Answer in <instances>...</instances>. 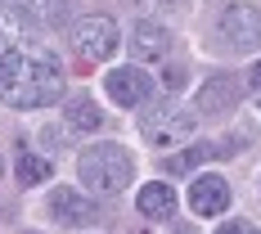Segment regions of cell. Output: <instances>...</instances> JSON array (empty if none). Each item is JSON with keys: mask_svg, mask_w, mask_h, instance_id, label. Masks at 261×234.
<instances>
[{"mask_svg": "<svg viewBox=\"0 0 261 234\" xmlns=\"http://www.w3.org/2000/svg\"><path fill=\"white\" fill-rule=\"evenodd\" d=\"M63 95V68L45 50L14 54L0 63V99L9 108H50Z\"/></svg>", "mask_w": 261, "mask_h": 234, "instance_id": "obj_1", "label": "cell"}, {"mask_svg": "<svg viewBox=\"0 0 261 234\" xmlns=\"http://www.w3.org/2000/svg\"><path fill=\"white\" fill-rule=\"evenodd\" d=\"M77 176L90 194H122L130 185V153L122 144H90L77 158Z\"/></svg>", "mask_w": 261, "mask_h": 234, "instance_id": "obj_2", "label": "cell"}, {"mask_svg": "<svg viewBox=\"0 0 261 234\" xmlns=\"http://www.w3.org/2000/svg\"><path fill=\"white\" fill-rule=\"evenodd\" d=\"M198 126V117H194V108L176 104V99H162V104L144 108V117H140V135L158 144V149H171V144H185L189 135Z\"/></svg>", "mask_w": 261, "mask_h": 234, "instance_id": "obj_3", "label": "cell"}, {"mask_svg": "<svg viewBox=\"0 0 261 234\" xmlns=\"http://www.w3.org/2000/svg\"><path fill=\"white\" fill-rule=\"evenodd\" d=\"M216 36H221L225 50H239V54L257 50L261 45V9H252V5H230V9H221Z\"/></svg>", "mask_w": 261, "mask_h": 234, "instance_id": "obj_4", "label": "cell"}, {"mask_svg": "<svg viewBox=\"0 0 261 234\" xmlns=\"http://www.w3.org/2000/svg\"><path fill=\"white\" fill-rule=\"evenodd\" d=\"M72 45H77L81 59H90V63H104V59H113V50L122 45V41H117V23L95 14V18L77 23V32H72Z\"/></svg>", "mask_w": 261, "mask_h": 234, "instance_id": "obj_5", "label": "cell"}, {"mask_svg": "<svg viewBox=\"0 0 261 234\" xmlns=\"http://www.w3.org/2000/svg\"><path fill=\"white\" fill-rule=\"evenodd\" d=\"M243 99V81L239 77H225V72H216L198 86V99L194 108L203 113V117H225V113H234V104Z\"/></svg>", "mask_w": 261, "mask_h": 234, "instance_id": "obj_6", "label": "cell"}, {"mask_svg": "<svg viewBox=\"0 0 261 234\" xmlns=\"http://www.w3.org/2000/svg\"><path fill=\"white\" fill-rule=\"evenodd\" d=\"M104 86H108V99L122 104V108H140L149 95H153V81L144 77L140 68H113V72L104 77Z\"/></svg>", "mask_w": 261, "mask_h": 234, "instance_id": "obj_7", "label": "cell"}, {"mask_svg": "<svg viewBox=\"0 0 261 234\" xmlns=\"http://www.w3.org/2000/svg\"><path fill=\"white\" fill-rule=\"evenodd\" d=\"M50 216L59 225H95L99 221V207L81 189H50Z\"/></svg>", "mask_w": 261, "mask_h": 234, "instance_id": "obj_8", "label": "cell"}, {"mask_svg": "<svg viewBox=\"0 0 261 234\" xmlns=\"http://www.w3.org/2000/svg\"><path fill=\"white\" fill-rule=\"evenodd\" d=\"M32 50H41L36 36H32V23L18 9H0V63L14 59V54H32Z\"/></svg>", "mask_w": 261, "mask_h": 234, "instance_id": "obj_9", "label": "cell"}, {"mask_svg": "<svg viewBox=\"0 0 261 234\" xmlns=\"http://www.w3.org/2000/svg\"><path fill=\"white\" fill-rule=\"evenodd\" d=\"M189 207L198 216H221L230 207V185L221 176H194V189H189Z\"/></svg>", "mask_w": 261, "mask_h": 234, "instance_id": "obj_10", "label": "cell"}, {"mask_svg": "<svg viewBox=\"0 0 261 234\" xmlns=\"http://www.w3.org/2000/svg\"><path fill=\"white\" fill-rule=\"evenodd\" d=\"M167 45H171V36H167V27H158L153 18H144V23L130 27V54H135L140 63L162 59V54H167Z\"/></svg>", "mask_w": 261, "mask_h": 234, "instance_id": "obj_11", "label": "cell"}, {"mask_svg": "<svg viewBox=\"0 0 261 234\" xmlns=\"http://www.w3.org/2000/svg\"><path fill=\"white\" fill-rule=\"evenodd\" d=\"M135 207L144 212V216H153V221H167V216L176 212V194H171V185L153 180V185H144V189H140Z\"/></svg>", "mask_w": 261, "mask_h": 234, "instance_id": "obj_12", "label": "cell"}, {"mask_svg": "<svg viewBox=\"0 0 261 234\" xmlns=\"http://www.w3.org/2000/svg\"><path fill=\"white\" fill-rule=\"evenodd\" d=\"M18 14L27 23H41V27H59L68 18V0H18Z\"/></svg>", "mask_w": 261, "mask_h": 234, "instance_id": "obj_13", "label": "cell"}, {"mask_svg": "<svg viewBox=\"0 0 261 234\" xmlns=\"http://www.w3.org/2000/svg\"><path fill=\"white\" fill-rule=\"evenodd\" d=\"M99 122H104V113H99L95 99H86V95H81V99L68 104V126H72V131H99Z\"/></svg>", "mask_w": 261, "mask_h": 234, "instance_id": "obj_14", "label": "cell"}, {"mask_svg": "<svg viewBox=\"0 0 261 234\" xmlns=\"http://www.w3.org/2000/svg\"><path fill=\"white\" fill-rule=\"evenodd\" d=\"M203 158H212V149H207V144H194V149H180V153H171L162 167H167L171 176H189V171H194Z\"/></svg>", "mask_w": 261, "mask_h": 234, "instance_id": "obj_15", "label": "cell"}, {"mask_svg": "<svg viewBox=\"0 0 261 234\" xmlns=\"http://www.w3.org/2000/svg\"><path fill=\"white\" fill-rule=\"evenodd\" d=\"M18 180H23V185L50 180V158H41V153H18Z\"/></svg>", "mask_w": 261, "mask_h": 234, "instance_id": "obj_16", "label": "cell"}, {"mask_svg": "<svg viewBox=\"0 0 261 234\" xmlns=\"http://www.w3.org/2000/svg\"><path fill=\"white\" fill-rule=\"evenodd\" d=\"M216 234H261V230L252 225V221H230V225H221Z\"/></svg>", "mask_w": 261, "mask_h": 234, "instance_id": "obj_17", "label": "cell"}, {"mask_svg": "<svg viewBox=\"0 0 261 234\" xmlns=\"http://www.w3.org/2000/svg\"><path fill=\"white\" fill-rule=\"evenodd\" d=\"M140 9H171V5H180V0H135Z\"/></svg>", "mask_w": 261, "mask_h": 234, "instance_id": "obj_18", "label": "cell"}, {"mask_svg": "<svg viewBox=\"0 0 261 234\" xmlns=\"http://www.w3.org/2000/svg\"><path fill=\"white\" fill-rule=\"evenodd\" d=\"M180 81H185V72H180V68H171V72H167V90H180Z\"/></svg>", "mask_w": 261, "mask_h": 234, "instance_id": "obj_19", "label": "cell"}, {"mask_svg": "<svg viewBox=\"0 0 261 234\" xmlns=\"http://www.w3.org/2000/svg\"><path fill=\"white\" fill-rule=\"evenodd\" d=\"M252 81H257V86H261V63H257V68H252Z\"/></svg>", "mask_w": 261, "mask_h": 234, "instance_id": "obj_20", "label": "cell"}, {"mask_svg": "<svg viewBox=\"0 0 261 234\" xmlns=\"http://www.w3.org/2000/svg\"><path fill=\"white\" fill-rule=\"evenodd\" d=\"M180 234H194V230H180Z\"/></svg>", "mask_w": 261, "mask_h": 234, "instance_id": "obj_21", "label": "cell"}, {"mask_svg": "<svg viewBox=\"0 0 261 234\" xmlns=\"http://www.w3.org/2000/svg\"><path fill=\"white\" fill-rule=\"evenodd\" d=\"M0 5H9V0H0Z\"/></svg>", "mask_w": 261, "mask_h": 234, "instance_id": "obj_22", "label": "cell"}]
</instances>
